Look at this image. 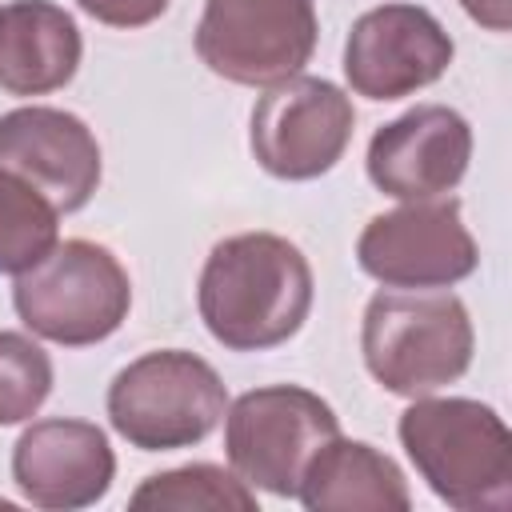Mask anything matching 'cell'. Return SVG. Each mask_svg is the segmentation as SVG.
<instances>
[{"instance_id":"cell-1","label":"cell","mask_w":512,"mask_h":512,"mask_svg":"<svg viewBox=\"0 0 512 512\" xmlns=\"http://www.w3.org/2000/svg\"><path fill=\"white\" fill-rule=\"evenodd\" d=\"M196 308L228 352H268L288 344L312 312V264L276 232H236L212 244Z\"/></svg>"},{"instance_id":"cell-2","label":"cell","mask_w":512,"mask_h":512,"mask_svg":"<svg viewBox=\"0 0 512 512\" xmlns=\"http://www.w3.org/2000/svg\"><path fill=\"white\" fill-rule=\"evenodd\" d=\"M416 476L456 512L512 508V432L492 404L416 396L396 424Z\"/></svg>"},{"instance_id":"cell-3","label":"cell","mask_w":512,"mask_h":512,"mask_svg":"<svg viewBox=\"0 0 512 512\" xmlns=\"http://www.w3.org/2000/svg\"><path fill=\"white\" fill-rule=\"evenodd\" d=\"M476 332L448 288H384L368 300L360 352L372 380L392 396H428L472 368Z\"/></svg>"},{"instance_id":"cell-4","label":"cell","mask_w":512,"mask_h":512,"mask_svg":"<svg viewBox=\"0 0 512 512\" xmlns=\"http://www.w3.org/2000/svg\"><path fill=\"white\" fill-rule=\"evenodd\" d=\"M112 428L140 452H176L208 440L224 412L220 372L184 348H156L124 364L104 396Z\"/></svg>"},{"instance_id":"cell-5","label":"cell","mask_w":512,"mask_h":512,"mask_svg":"<svg viewBox=\"0 0 512 512\" xmlns=\"http://www.w3.org/2000/svg\"><path fill=\"white\" fill-rule=\"evenodd\" d=\"M20 324L52 344L88 348L108 340L132 308V280L120 256L96 240H56L12 284Z\"/></svg>"},{"instance_id":"cell-6","label":"cell","mask_w":512,"mask_h":512,"mask_svg":"<svg viewBox=\"0 0 512 512\" xmlns=\"http://www.w3.org/2000/svg\"><path fill=\"white\" fill-rule=\"evenodd\" d=\"M340 436V416L300 384H264L236 396L224 412L228 468L272 496H296L308 460Z\"/></svg>"},{"instance_id":"cell-7","label":"cell","mask_w":512,"mask_h":512,"mask_svg":"<svg viewBox=\"0 0 512 512\" xmlns=\"http://www.w3.org/2000/svg\"><path fill=\"white\" fill-rule=\"evenodd\" d=\"M316 36V0H204L192 44L228 84L268 88L304 72Z\"/></svg>"},{"instance_id":"cell-8","label":"cell","mask_w":512,"mask_h":512,"mask_svg":"<svg viewBox=\"0 0 512 512\" xmlns=\"http://www.w3.org/2000/svg\"><path fill=\"white\" fill-rule=\"evenodd\" d=\"M352 96L324 76H288L268 84L252 108L248 148L276 180H316L332 172L352 140Z\"/></svg>"},{"instance_id":"cell-9","label":"cell","mask_w":512,"mask_h":512,"mask_svg":"<svg viewBox=\"0 0 512 512\" xmlns=\"http://www.w3.org/2000/svg\"><path fill=\"white\" fill-rule=\"evenodd\" d=\"M356 264L384 288H452L480 264V248L460 220L456 196L404 200L364 224Z\"/></svg>"},{"instance_id":"cell-10","label":"cell","mask_w":512,"mask_h":512,"mask_svg":"<svg viewBox=\"0 0 512 512\" xmlns=\"http://www.w3.org/2000/svg\"><path fill=\"white\" fill-rule=\"evenodd\" d=\"M452 56L456 44L428 8L392 0L356 16L344 40V76L364 100H400L436 84Z\"/></svg>"},{"instance_id":"cell-11","label":"cell","mask_w":512,"mask_h":512,"mask_svg":"<svg viewBox=\"0 0 512 512\" xmlns=\"http://www.w3.org/2000/svg\"><path fill=\"white\" fill-rule=\"evenodd\" d=\"M472 160V128L448 104H416L368 140V180L392 200L448 196Z\"/></svg>"},{"instance_id":"cell-12","label":"cell","mask_w":512,"mask_h":512,"mask_svg":"<svg viewBox=\"0 0 512 512\" xmlns=\"http://www.w3.org/2000/svg\"><path fill=\"white\" fill-rule=\"evenodd\" d=\"M0 168L28 180L56 212H80L104 172L96 132L52 104H24L0 116Z\"/></svg>"},{"instance_id":"cell-13","label":"cell","mask_w":512,"mask_h":512,"mask_svg":"<svg viewBox=\"0 0 512 512\" xmlns=\"http://www.w3.org/2000/svg\"><path fill=\"white\" fill-rule=\"evenodd\" d=\"M12 480L20 496L48 512L92 508L116 480V452L100 424L48 416L32 420L12 444Z\"/></svg>"},{"instance_id":"cell-14","label":"cell","mask_w":512,"mask_h":512,"mask_svg":"<svg viewBox=\"0 0 512 512\" xmlns=\"http://www.w3.org/2000/svg\"><path fill=\"white\" fill-rule=\"evenodd\" d=\"M84 56V36L68 8L52 0H12L0 8V88L8 96H48L64 88Z\"/></svg>"},{"instance_id":"cell-15","label":"cell","mask_w":512,"mask_h":512,"mask_svg":"<svg viewBox=\"0 0 512 512\" xmlns=\"http://www.w3.org/2000/svg\"><path fill=\"white\" fill-rule=\"evenodd\" d=\"M296 500L308 512H408L412 492L400 464L368 440L332 436L304 468Z\"/></svg>"},{"instance_id":"cell-16","label":"cell","mask_w":512,"mask_h":512,"mask_svg":"<svg viewBox=\"0 0 512 512\" xmlns=\"http://www.w3.org/2000/svg\"><path fill=\"white\" fill-rule=\"evenodd\" d=\"M128 504L156 512H256V488L224 464L196 460L144 476Z\"/></svg>"},{"instance_id":"cell-17","label":"cell","mask_w":512,"mask_h":512,"mask_svg":"<svg viewBox=\"0 0 512 512\" xmlns=\"http://www.w3.org/2000/svg\"><path fill=\"white\" fill-rule=\"evenodd\" d=\"M60 240V212L28 180L0 168V272L20 276Z\"/></svg>"},{"instance_id":"cell-18","label":"cell","mask_w":512,"mask_h":512,"mask_svg":"<svg viewBox=\"0 0 512 512\" xmlns=\"http://www.w3.org/2000/svg\"><path fill=\"white\" fill-rule=\"evenodd\" d=\"M48 392H52L48 352L32 336L0 328V428L32 420L48 400Z\"/></svg>"},{"instance_id":"cell-19","label":"cell","mask_w":512,"mask_h":512,"mask_svg":"<svg viewBox=\"0 0 512 512\" xmlns=\"http://www.w3.org/2000/svg\"><path fill=\"white\" fill-rule=\"evenodd\" d=\"M76 4L108 28H144L160 20L172 0H76Z\"/></svg>"},{"instance_id":"cell-20","label":"cell","mask_w":512,"mask_h":512,"mask_svg":"<svg viewBox=\"0 0 512 512\" xmlns=\"http://www.w3.org/2000/svg\"><path fill=\"white\" fill-rule=\"evenodd\" d=\"M456 4L488 32H508L512 28V0H456Z\"/></svg>"}]
</instances>
